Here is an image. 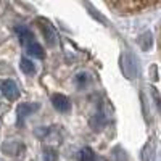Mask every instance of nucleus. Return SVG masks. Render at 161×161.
Segmentation results:
<instances>
[{"mask_svg":"<svg viewBox=\"0 0 161 161\" xmlns=\"http://www.w3.org/2000/svg\"><path fill=\"white\" fill-rule=\"evenodd\" d=\"M121 71L130 80L140 76V60L137 58L136 53L124 52L121 55Z\"/></svg>","mask_w":161,"mask_h":161,"instance_id":"f257e3e1","label":"nucleus"},{"mask_svg":"<svg viewBox=\"0 0 161 161\" xmlns=\"http://www.w3.org/2000/svg\"><path fill=\"white\" fill-rule=\"evenodd\" d=\"M2 152L15 159H23L26 155V145L19 140H5L2 145Z\"/></svg>","mask_w":161,"mask_h":161,"instance_id":"f03ea898","label":"nucleus"},{"mask_svg":"<svg viewBox=\"0 0 161 161\" xmlns=\"http://www.w3.org/2000/svg\"><path fill=\"white\" fill-rule=\"evenodd\" d=\"M37 24H39L40 31H42V34H44V37H45V40H47V44H48L50 47L55 45V42H57V31H55V28L52 26V23H50L48 19H45V18H39V19H37Z\"/></svg>","mask_w":161,"mask_h":161,"instance_id":"7ed1b4c3","label":"nucleus"},{"mask_svg":"<svg viewBox=\"0 0 161 161\" xmlns=\"http://www.w3.org/2000/svg\"><path fill=\"white\" fill-rule=\"evenodd\" d=\"M40 108V103H32V102H26V103H19L16 108V116H18V124H23L24 119L29 114L36 113Z\"/></svg>","mask_w":161,"mask_h":161,"instance_id":"20e7f679","label":"nucleus"},{"mask_svg":"<svg viewBox=\"0 0 161 161\" xmlns=\"http://www.w3.org/2000/svg\"><path fill=\"white\" fill-rule=\"evenodd\" d=\"M0 89H2V93L5 95V98H8L10 102L16 100L19 97V89H18L15 80H11V79L2 80V82H0Z\"/></svg>","mask_w":161,"mask_h":161,"instance_id":"39448f33","label":"nucleus"},{"mask_svg":"<svg viewBox=\"0 0 161 161\" xmlns=\"http://www.w3.org/2000/svg\"><path fill=\"white\" fill-rule=\"evenodd\" d=\"M15 32H16V36H18L19 44H21V45H26V47H28L29 44H32L34 39H36L34 34H32V31L28 28V26H24V24L15 26Z\"/></svg>","mask_w":161,"mask_h":161,"instance_id":"423d86ee","label":"nucleus"},{"mask_svg":"<svg viewBox=\"0 0 161 161\" xmlns=\"http://www.w3.org/2000/svg\"><path fill=\"white\" fill-rule=\"evenodd\" d=\"M52 105H53V108H55L57 111H60V113H66V111L71 110V102L66 95H63V93H55V95H52Z\"/></svg>","mask_w":161,"mask_h":161,"instance_id":"0eeeda50","label":"nucleus"},{"mask_svg":"<svg viewBox=\"0 0 161 161\" xmlns=\"http://www.w3.org/2000/svg\"><path fill=\"white\" fill-rule=\"evenodd\" d=\"M106 121H108V119H106L105 113H103V111H97L95 114L90 118L89 124H90V127H92L93 130H102V127L106 124Z\"/></svg>","mask_w":161,"mask_h":161,"instance_id":"6e6552de","label":"nucleus"},{"mask_svg":"<svg viewBox=\"0 0 161 161\" xmlns=\"http://www.w3.org/2000/svg\"><path fill=\"white\" fill-rule=\"evenodd\" d=\"M26 52H28V55L29 57H34V58H44L45 57V53H44V47L40 45L39 42H34L29 44L28 47H26Z\"/></svg>","mask_w":161,"mask_h":161,"instance_id":"1a4fd4ad","label":"nucleus"},{"mask_svg":"<svg viewBox=\"0 0 161 161\" xmlns=\"http://www.w3.org/2000/svg\"><path fill=\"white\" fill-rule=\"evenodd\" d=\"M95 153L90 147H84V148H80L79 153H77V159L79 161H95Z\"/></svg>","mask_w":161,"mask_h":161,"instance_id":"9d476101","label":"nucleus"},{"mask_svg":"<svg viewBox=\"0 0 161 161\" xmlns=\"http://www.w3.org/2000/svg\"><path fill=\"white\" fill-rule=\"evenodd\" d=\"M19 68H21V71H23L24 74H28V76H31V74L36 73V66H34V63H32L29 58H21Z\"/></svg>","mask_w":161,"mask_h":161,"instance_id":"9b49d317","label":"nucleus"},{"mask_svg":"<svg viewBox=\"0 0 161 161\" xmlns=\"http://www.w3.org/2000/svg\"><path fill=\"white\" fill-rule=\"evenodd\" d=\"M139 44H140L142 50H148V48L152 47V44H153V36H152V32L142 34V36L139 37Z\"/></svg>","mask_w":161,"mask_h":161,"instance_id":"f8f14e48","label":"nucleus"},{"mask_svg":"<svg viewBox=\"0 0 161 161\" xmlns=\"http://www.w3.org/2000/svg\"><path fill=\"white\" fill-rule=\"evenodd\" d=\"M57 158H58V153L55 148H52V147L44 148V161H57Z\"/></svg>","mask_w":161,"mask_h":161,"instance_id":"ddd939ff","label":"nucleus"},{"mask_svg":"<svg viewBox=\"0 0 161 161\" xmlns=\"http://www.w3.org/2000/svg\"><path fill=\"white\" fill-rule=\"evenodd\" d=\"M86 7L90 10V15H92L93 18H95V19H98V21H100V23H103V24H108L106 18H105V16H102V15H100V11H97L95 8H93V5H90V3H86Z\"/></svg>","mask_w":161,"mask_h":161,"instance_id":"4468645a","label":"nucleus"},{"mask_svg":"<svg viewBox=\"0 0 161 161\" xmlns=\"http://www.w3.org/2000/svg\"><path fill=\"white\" fill-rule=\"evenodd\" d=\"M76 82H77L79 87H82L84 84L89 82V74H87V73H79V74L76 76Z\"/></svg>","mask_w":161,"mask_h":161,"instance_id":"2eb2a0df","label":"nucleus"},{"mask_svg":"<svg viewBox=\"0 0 161 161\" xmlns=\"http://www.w3.org/2000/svg\"><path fill=\"white\" fill-rule=\"evenodd\" d=\"M156 161H159V158H156Z\"/></svg>","mask_w":161,"mask_h":161,"instance_id":"dca6fc26","label":"nucleus"},{"mask_svg":"<svg viewBox=\"0 0 161 161\" xmlns=\"http://www.w3.org/2000/svg\"><path fill=\"white\" fill-rule=\"evenodd\" d=\"M0 124H2V121H0Z\"/></svg>","mask_w":161,"mask_h":161,"instance_id":"f3484780","label":"nucleus"}]
</instances>
